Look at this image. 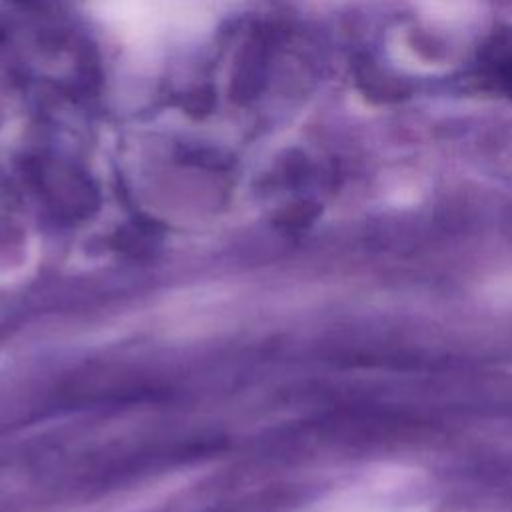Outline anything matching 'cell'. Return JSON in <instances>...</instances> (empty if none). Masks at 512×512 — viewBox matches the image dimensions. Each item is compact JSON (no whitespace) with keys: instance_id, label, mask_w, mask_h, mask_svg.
I'll return each mask as SVG.
<instances>
[{"instance_id":"6da1fadb","label":"cell","mask_w":512,"mask_h":512,"mask_svg":"<svg viewBox=\"0 0 512 512\" xmlns=\"http://www.w3.org/2000/svg\"><path fill=\"white\" fill-rule=\"evenodd\" d=\"M482 62L498 86L512 96V32L494 34L482 52Z\"/></svg>"},{"instance_id":"7a4b0ae2","label":"cell","mask_w":512,"mask_h":512,"mask_svg":"<svg viewBox=\"0 0 512 512\" xmlns=\"http://www.w3.org/2000/svg\"><path fill=\"white\" fill-rule=\"evenodd\" d=\"M356 78L362 90L378 100H398L404 96V88L400 80L388 76L372 60H364L356 66Z\"/></svg>"},{"instance_id":"3957f363","label":"cell","mask_w":512,"mask_h":512,"mask_svg":"<svg viewBox=\"0 0 512 512\" xmlns=\"http://www.w3.org/2000/svg\"><path fill=\"white\" fill-rule=\"evenodd\" d=\"M212 106H214V94L208 88H200V90L188 94V98L184 100V108L192 116H202V114L210 112Z\"/></svg>"},{"instance_id":"277c9868","label":"cell","mask_w":512,"mask_h":512,"mask_svg":"<svg viewBox=\"0 0 512 512\" xmlns=\"http://www.w3.org/2000/svg\"><path fill=\"white\" fill-rule=\"evenodd\" d=\"M14 2H24V0H14Z\"/></svg>"}]
</instances>
